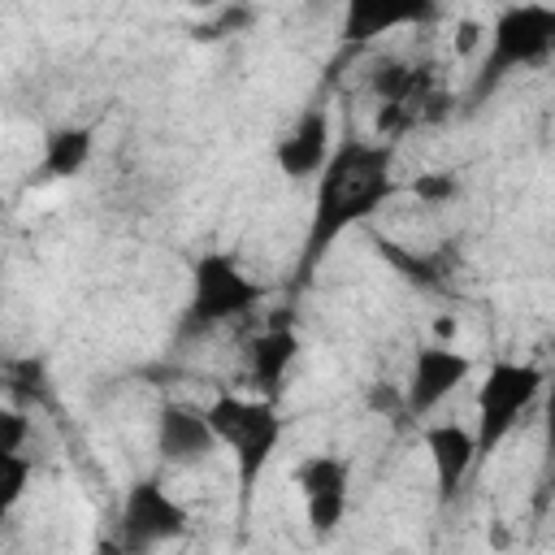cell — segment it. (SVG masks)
I'll list each match as a JSON object with an SVG mask.
<instances>
[{"label":"cell","mask_w":555,"mask_h":555,"mask_svg":"<svg viewBox=\"0 0 555 555\" xmlns=\"http://www.w3.org/2000/svg\"><path fill=\"white\" fill-rule=\"evenodd\" d=\"M156 451L173 468H191V464L208 460L217 451V438L204 421V408L182 403V399L160 403V412H156Z\"/></svg>","instance_id":"30bf717a"},{"label":"cell","mask_w":555,"mask_h":555,"mask_svg":"<svg viewBox=\"0 0 555 555\" xmlns=\"http://www.w3.org/2000/svg\"><path fill=\"white\" fill-rule=\"evenodd\" d=\"M542 386H546V369L533 360H494L481 373L473 399V425H468L477 464L490 460L520 429V421L538 408Z\"/></svg>","instance_id":"277c9868"},{"label":"cell","mask_w":555,"mask_h":555,"mask_svg":"<svg viewBox=\"0 0 555 555\" xmlns=\"http://www.w3.org/2000/svg\"><path fill=\"white\" fill-rule=\"evenodd\" d=\"M373 251H377L390 269H399V278H408L412 286H421V291H447L442 264H438L434 256L412 251V247H403V243H395V238H386V234H373Z\"/></svg>","instance_id":"9a60e30c"},{"label":"cell","mask_w":555,"mask_h":555,"mask_svg":"<svg viewBox=\"0 0 555 555\" xmlns=\"http://www.w3.org/2000/svg\"><path fill=\"white\" fill-rule=\"evenodd\" d=\"M4 390H9L13 399H22V408H26V403H48V369H43V360H35V356L13 360Z\"/></svg>","instance_id":"e0dca14e"},{"label":"cell","mask_w":555,"mask_h":555,"mask_svg":"<svg viewBox=\"0 0 555 555\" xmlns=\"http://www.w3.org/2000/svg\"><path fill=\"white\" fill-rule=\"evenodd\" d=\"M299 334H295V325L282 317H273L251 343H247V373H251V382H256V390H260V399H282V390H286V382H291V373H295V364H299Z\"/></svg>","instance_id":"8fae6325"},{"label":"cell","mask_w":555,"mask_h":555,"mask_svg":"<svg viewBox=\"0 0 555 555\" xmlns=\"http://www.w3.org/2000/svg\"><path fill=\"white\" fill-rule=\"evenodd\" d=\"M264 295L269 291L238 264V256L204 251L191 264V295H186V312H182L178 334L195 338V334H208V330L230 325L238 317H251L264 304Z\"/></svg>","instance_id":"5b68a950"},{"label":"cell","mask_w":555,"mask_h":555,"mask_svg":"<svg viewBox=\"0 0 555 555\" xmlns=\"http://www.w3.org/2000/svg\"><path fill=\"white\" fill-rule=\"evenodd\" d=\"M30 442V416L26 408L0 403V451H26Z\"/></svg>","instance_id":"d6986e66"},{"label":"cell","mask_w":555,"mask_h":555,"mask_svg":"<svg viewBox=\"0 0 555 555\" xmlns=\"http://www.w3.org/2000/svg\"><path fill=\"white\" fill-rule=\"evenodd\" d=\"M95 555H126V546H121L117 533H113V538H100V542H95Z\"/></svg>","instance_id":"ffe728a7"},{"label":"cell","mask_w":555,"mask_h":555,"mask_svg":"<svg viewBox=\"0 0 555 555\" xmlns=\"http://www.w3.org/2000/svg\"><path fill=\"white\" fill-rule=\"evenodd\" d=\"M186 529H191V512L182 507V499H173V490L160 477H134L126 486L113 529L126 555H147L160 542L186 538Z\"/></svg>","instance_id":"8992f818"},{"label":"cell","mask_w":555,"mask_h":555,"mask_svg":"<svg viewBox=\"0 0 555 555\" xmlns=\"http://www.w3.org/2000/svg\"><path fill=\"white\" fill-rule=\"evenodd\" d=\"M481 61L473 74V100L490 95L520 69H538L555 52V9L546 4H507L481 35Z\"/></svg>","instance_id":"3957f363"},{"label":"cell","mask_w":555,"mask_h":555,"mask_svg":"<svg viewBox=\"0 0 555 555\" xmlns=\"http://www.w3.org/2000/svg\"><path fill=\"white\" fill-rule=\"evenodd\" d=\"M473 360L455 347V343H425L416 347L408 377L399 386V416H429L434 408H442V399H451V390H460V382H468Z\"/></svg>","instance_id":"52a82bcc"},{"label":"cell","mask_w":555,"mask_h":555,"mask_svg":"<svg viewBox=\"0 0 555 555\" xmlns=\"http://www.w3.org/2000/svg\"><path fill=\"white\" fill-rule=\"evenodd\" d=\"M30 473L35 460L26 451H0V525L13 516V507L26 499L30 490Z\"/></svg>","instance_id":"2e32d148"},{"label":"cell","mask_w":555,"mask_h":555,"mask_svg":"<svg viewBox=\"0 0 555 555\" xmlns=\"http://www.w3.org/2000/svg\"><path fill=\"white\" fill-rule=\"evenodd\" d=\"M408 191H412L421 204L438 208V204H451V199L460 195V178L447 173V169H429V173H416V178L408 182Z\"/></svg>","instance_id":"ac0fdd59"},{"label":"cell","mask_w":555,"mask_h":555,"mask_svg":"<svg viewBox=\"0 0 555 555\" xmlns=\"http://www.w3.org/2000/svg\"><path fill=\"white\" fill-rule=\"evenodd\" d=\"M204 421L217 438V451H230L234 460V481H238V507L247 516L269 464H273V451L282 447V434H286V416L278 412L273 399H260V395H238V390H217L208 403H204Z\"/></svg>","instance_id":"7a4b0ae2"},{"label":"cell","mask_w":555,"mask_h":555,"mask_svg":"<svg viewBox=\"0 0 555 555\" xmlns=\"http://www.w3.org/2000/svg\"><path fill=\"white\" fill-rule=\"evenodd\" d=\"M390 555H412V551H390Z\"/></svg>","instance_id":"44dd1931"},{"label":"cell","mask_w":555,"mask_h":555,"mask_svg":"<svg viewBox=\"0 0 555 555\" xmlns=\"http://www.w3.org/2000/svg\"><path fill=\"white\" fill-rule=\"evenodd\" d=\"M91 152H95V126H52L39 143V182L78 178Z\"/></svg>","instance_id":"4fadbf2b"},{"label":"cell","mask_w":555,"mask_h":555,"mask_svg":"<svg viewBox=\"0 0 555 555\" xmlns=\"http://www.w3.org/2000/svg\"><path fill=\"white\" fill-rule=\"evenodd\" d=\"M330 147H334L330 113L312 104V108H304V113L295 117V126L273 143V165H278V173L291 178V182H312V178L321 173Z\"/></svg>","instance_id":"9c48e42d"},{"label":"cell","mask_w":555,"mask_h":555,"mask_svg":"<svg viewBox=\"0 0 555 555\" xmlns=\"http://www.w3.org/2000/svg\"><path fill=\"white\" fill-rule=\"evenodd\" d=\"M399 147L390 139H369V134H343L321 173L312 178V212H308V230L299 243V260H295V286H308L312 273L325 264V256L334 251V243L373 221L399 191Z\"/></svg>","instance_id":"6da1fadb"},{"label":"cell","mask_w":555,"mask_h":555,"mask_svg":"<svg viewBox=\"0 0 555 555\" xmlns=\"http://www.w3.org/2000/svg\"><path fill=\"white\" fill-rule=\"evenodd\" d=\"M434 17L429 4H382V0H351L343 13V39L347 43H373L377 35H390L399 26H416Z\"/></svg>","instance_id":"5bb4252c"},{"label":"cell","mask_w":555,"mask_h":555,"mask_svg":"<svg viewBox=\"0 0 555 555\" xmlns=\"http://www.w3.org/2000/svg\"><path fill=\"white\" fill-rule=\"evenodd\" d=\"M425 451H429V468H434V490L438 503H451L460 494V486L473 477L477 455H473V434L468 425L455 421H438L425 429Z\"/></svg>","instance_id":"7c38bea8"},{"label":"cell","mask_w":555,"mask_h":555,"mask_svg":"<svg viewBox=\"0 0 555 555\" xmlns=\"http://www.w3.org/2000/svg\"><path fill=\"white\" fill-rule=\"evenodd\" d=\"M295 490L304 503V520L312 529V538H330L351 507V468L338 455H308L295 468Z\"/></svg>","instance_id":"ba28073f"}]
</instances>
